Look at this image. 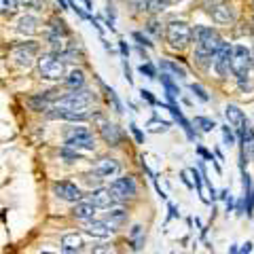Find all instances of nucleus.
Instances as JSON below:
<instances>
[{
	"label": "nucleus",
	"instance_id": "obj_1",
	"mask_svg": "<svg viewBox=\"0 0 254 254\" xmlns=\"http://www.w3.org/2000/svg\"><path fill=\"white\" fill-rule=\"evenodd\" d=\"M193 36H195V60L201 64H208L220 51V47L225 45L218 32L208 26H195Z\"/></svg>",
	"mask_w": 254,
	"mask_h": 254
},
{
	"label": "nucleus",
	"instance_id": "obj_2",
	"mask_svg": "<svg viewBox=\"0 0 254 254\" xmlns=\"http://www.w3.org/2000/svg\"><path fill=\"white\" fill-rule=\"evenodd\" d=\"M93 102V93L89 89H76V91H70L66 95L55 102V108H64V110H72V113H81L87 115V108Z\"/></svg>",
	"mask_w": 254,
	"mask_h": 254
},
{
	"label": "nucleus",
	"instance_id": "obj_3",
	"mask_svg": "<svg viewBox=\"0 0 254 254\" xmlns=\"http://www.w3.org/2000/svg\"><path fill=\"white\" fill-rule=\"evenodd\" d=\"M252 66V53L246 45H235L231 51V64H229V70L233 72V76L240 81V85H244V81H248V72Z\"/></svg>",
	"mask_w": 254,
	"mask_h": 254
},
{
	"label": "nucleus",
	"instance_id": "obj_4",
	"mask_svg": "<svg viewBox=\"0 0 254 254\" xmlns=\"http://www.w3.org/2000/svg\"><path fill=\"white\" fill-rule=\"evenodd\" d=\"M36 66H38V74H41L43 78H47V81H60V78H66V66H64V62L60 60L58 53L38 55Z\"/></svg>",
	"mask_w": 254,
	"mask_h": 254
},
{
	"label": "nucleus",
	"instance_id": "obj_5",
	"mask_svg": "<svg viewBox=\"0 0 254 254\" xmlns=\"http://www.w3.org/2000/svg\"><path fill=\"white\" fill-rule=\"evenodd\" d=\"M64 138H66V148H72V150H76V153H81V150H93L95 148V140H93L91 131L87 129L85 125L68 127L66 133H64Z\"/></svg>",
	"mask_w": 254,
	"mask_h": 254
},
{
	"label": "nucleus",
	"instance_id": "obj_6",
	"mask_svg": "<svg viewBox=\"0 0 254 254\" xmlns=\"http://www.w3.org/2000/svg\"><path fill=\"white\" fill-rule=\"evenodd\" d=\"M165 38H168L170 47H174V49H185V47H189L190 38H193V30H190L187 21L174 19L165 28Z\"/></svg>",
	"mask_w": 254,
	"mask_h": 254
},
{
	"label": "nucleus",
	"instance_id": "obj_7",
	"mask_svg": "<svg viewBox=\"0 0 254 254\" xmlns=\"http://www.w3.org/2000/svg\"><path fill=\"white\" fill-rule=\"evenodd\" d=\"M38 51H41V47H38V43L30 41V43H19L15 45L11 49V55L17 66H23V68H30L32 64H34V60H38Z\"/></svg>",
	"mask_w": 254,
	"mask_h": 254
},
{
	"label": "nucleus",
	"instance_id": "obj_8",
	"mask_svg": "<svg viewBox=\"0 0 254 254\" xmlns=\"http://www.w3.org/2000/svg\"><path fill=\"white\" fill-rule=\"evenodd\" d=\"M110 193H113L115 201H127V199H133L138 193V187H136V180L131 176H121L110 182Z\"/></svg>",
	"mask_w": 254,
	"mask_h": 254
},
{
	"label": "nucleus",
	"instance_id": "obj_9",
	"mask_svg": "<svg viewBox=\"0 0 254 254\" xmlns=\"http://www.w3.org/2000/svg\"><path fill=\"white\" fill-rule=\"evenodd\" d=\"M53 195L58 197V199L62 201H68V203H78L83 199V193H81V189H78L74 182H70V180H58V182H53Z\"/></svg>",
	"mask_w": 254,
	"mask_h": 254
},
{
	"label": "nucleus",
	"instance_id": "obj_10",
	"mask_svg": "<svg viewBox=\"0 0 254 254\" xmlns=\"http://www.w3.org/2000/svg\"><path fill=\"white\" fill-rule=\"evenodd\" d=\"M225 117H227L229 125L235 127V131H237V136H240V138L246 133V129L250 127L248 117H246V115H244V110H242L240 106H235V104H229V106L225 108Z\"/></svg>",
	"mask_w": 254,
	"mask_h": 254
},
{
	"label": "nucleus",
	"instance_id": "obj_11",
	"mask_svg": "<svg viewBox=\"0 0 254 254\" xmlns=\"http://www.w3.org/2000/svg\"><path fill=\"white\" fill-rule=\"evenodd\" d=\"M208 13H210L212 21L220 23V26H225V23H233V21H235V11H233V6H231V4H227V2H216V4H212Z\"/></svg>",
	"mask_w": 254,
	"mask_h": 254
},
{
	"label": "nucleus",
	"instance_id": "obj_12",
	"mask_svg": "<svg viewBox=\"0 0 254 254\" xmlns=\"http://www.w3.org/2000/svg\"><path fill=\"white\" fill-rule=\"evenodd\" d=\"M95 174H100L102 178H115L121 174V163L117 161V159H110V157H102L98 163H95L93 168Z\"/></svg>",
	"mask_w": 254,
	"mask_h": 254
},
{
	"label": "nucleus",
	"instance_id": "obj_13",
	"mask_svg": "<svg viewBox=\"0 0 254 254\" xmlns=\"http://www.w3.org/2000/svg\"><path fill=\"white\" fill-rule=\"evenodd\" d=\"M87 201L93 203L95 208L110 210L115 205V197H113V193H110L108 189H95V190H91V195L87 197Z\"/></svg>",
	"mask_w": 254,
	"mask_h": 254
},
{
	"label": "nucleus",
	"instance_id": "obj_14",
	"mask_svg": "<svg viewBox=\"0 0 254 254\" xmlns=\"http://www.w3.org/2000/svg\"><path fill=\"white\" fill-rule=\"evenodd\" d=\"M115 229L104 220H89L85 222V233L91 237H100V240H106V237L113 235Z\"/></svg>",
	"mask_w": 254,
	"mask_h": 254
},
{
	"label": "nucleus",
	"instance_id": "obj_15",
	"mask_svg": "<svg viewBox=\"0 0 254 254\" xmlns=\"http://www.w3.org/2000/svg\"><path fill=\"white\" fill-rule=\"evenodd\" d=\"M100 136L108 146H119L121 140H123V133H121V129H119V125L108 123V121L100 127Z\"/></svg>",
	"mask_w": 254,
	"mask_h": 254
},
{
	"label": "nucleus",
	"instance_id": "obj_16",
	"mask_svg": "<svg viewBox=\"0 0 254 254\" xmlns=\"http://www.w3.org/2000/svg\"><path fill=\"white\" fill-rule=\"evenodd\" d=\"M231 51H233V47L229 45V43H225L220 47V51L214 55V66H216V72L220 74V76H225L227 72H229V64H231Z\"/></svg>",
	"mask_w": 254,
	"mask_h": 254
},
{
	"label": "nucleus",
	"instance_id": "obj_17",
	"mask_svg": "<svg viewBox=\"0 0 254 254\" xmlns=\"http://www.w3.org/2000/svg\"><path fill=\"white\" fill-rule=\"evenodd\" d=\"M83 237L78 235V233H66L62 237V250L66 252V254H76V252H81L83 250Z\"/></svg>",
	"mask_w": 254,
	"mask_h": 254
},
{
	"label": "nucleus",
	"instance_id": "obj_18",
	"mask_svg": "<svg viewBox=\"0 0 254 254\" xmlns=\"http://www.w3.org/2000/svg\"><path fill=\"white\" fill-rule=\"evenodd\" d=\"M95 205L93 203H89V201H78V203H74V208H72V216L76 218V220H83V222H89V220H93V216H95Z\"/></svg>",
	"mask_w": 254,
	"mask_h": 254
},
{
	"label": "nucleus",
	"instance_id": "obj_19",
	"mask_svg": "<svg viewBox=\"0 0 254 254\" xmlns=\"http://www.w3.org/2000/svg\"><path fill=\"white\" fill-rule=\"evenodd\" d=\"M161 106H165V108H168L170 113L174 115V119H176V121L180 123V127H182V129L187 131L189 140H195V138H197V133L193 131V127H190V123H189L187 119H185V115H182V110H180V106H178V104H161Z\"/></svg>",
	"mask_w": 254,
	"mask_h": 254
},
{
	"label": "nucleus",
	"instance_id": "obj_20",
	"mask_svg": "<svg viewBox=\"0 0 254 254\" xmlns=\"http://www.w3.org/2000/svg\"><path fill=\"white\" fill-rule=\"evenodd\" d=\"M144 240H146V233H144V227L142 225H133L129 229V233H127V242H129L131 250L138 252L142 250V246H144Z\"/></svg>",
	"mask_w": 254,
	"mask_h": 254
},
{
	"label": "nucleus",
	"instance_id": "obj_21",
	"mask_svg": "<svg viewBox=\"0 0 254 254\" xmlns=\"http://www.w3.org/2000/svg\"><path fill=\"white\" fill-rule=\"evenodd\" d=\"M159 68L163 70V74H168L172 78H187V70L174 60H161L159 62Z\"/></svg>",
	"mask_w": 254,
	"mask_h": 254
},
{
	"label": "nucleus",
	"instance_id": "obj_22",
	"mask_svg": "<svg viewBox=\"0 0 254 254\" xmlns=\"http://www.w3.org/2000/svg\"><path fill=\"white\" fill-rule=\"evenodd\" d=\"M17 32L19 34H26V36H32L38 32V19L34 15H21L17 19Z\"/></svg>",
	"mask_w": 254,
	"mask_h": 254
},
{
	"label": "nucleus",
	"instance_id": "obj_23",
	"mask_svg": "<svg viewBox=\"0 0 254 254\" xmlns=\"http://www.w3.org/2000/svg\"><path fill=\"white\" fill-rule=\"evenodd\" d=\"M161 85L165 89V95H168V104H176V100L180 95V87L174 83V78L168 74H161Z\"/></svg>",
	"mask_w": 254,
	"mask_h": 254
},
{
	"label": "nucleus",
	"instance_id": "obj_24",
	"mask_svg": "<svg viewBox=\"0 0 254 254\" xmlns=\"http://www.w3.org/2000/svg\"><path fill=\"white\" fill-rule=\"evenodd\" d=\"M64 81H66L68 89H72V91L83 89V87H85V72H83V70H72V72L64 78Z\"/></svg>",
	"mask_w": 254,
	"mask_h": 254
},
{
	"label": "nucleus",
	"instance_id": "obj_25",
	"mask_svg": "<svg viewBox=\"0 0 254 254\" xmlns=\"http://www.w3.org/2000/svg\"><path fill=\"white\" fill-rule=\"evenodd\" d=\"M142 9L140 11H148V13H161L170 6V0H140L138 2Z\"/></svg>",
	"mask_w": 254,
	"mask_h": 254
},
{
	"label": "nucleus",
	"instance_id": "obj_26",
	"mask_svg": "<svg viewBox=\"0 0 254 254\" xmlns=\"http://www.w3.org/2000/svg\"><path fill=\"white\" fill-rule=\"evenodd\" d=\"M125 220H127V212L123 208H110V212L106 214V220L104 222H108V225L115 229L119 225H123Z\"/></svg>",
	"mask_w": 254,
	"mask_h": 254
},
{
	"label": "nucleus",
	"instance_id": "obj_27",
	"mask_svg": "<svg viewBox=\"0 0 254 254\" xmlns=\"http://www.w3.org/2000/svg\"><path fill=\"white\" fill-rule=\"evenodd\" d=\"M170 123L168 121H161V119H150V121L146 123V129L150 131V133H165L170 129Z\"/></svg>",
	"mask_w": 254,
	"mask_h": 254
},
{
	"label": "nucleus",
	"instance_id": "obj_28",
	"mask_svg": "<svg viewBox=\"0 0 254 254\" xmlns=\"http://www.w3.org/2000/svg\"><path fill=\"white\" fill-rule=\"evenodd\" d=\"M49 26H51V34L60 36V38H64V36L70 34V30L66 28V23H64L62 19H58V17H53V19L49 21Z\"/></svg>",
	"mask_w": 254,
	"mask_h": 254
},
{
	"label": "nucleus",
	"instance_id": "obj_29",
	"mask_svg": "<svg viewBox=\"0 0 254 254\" xmlns=\"http://www.w3.org/2000/svg\"><path fill=\"white\" fill-rule=\"evenodd\" d=\"M17 6H19V0H0V15L11 17V15L17 13Z\"/></svg>",
	"mask_w": 254,
	"mask_h": 254
},
{
	"label": "nucleus",
	"instance_id": "obj_30",
	"mask_svg": "<svg viewBox=\"0 0 254 254\" xmlns=\"http://www.w3.org/2000/svg\"><path fill=\"white\" fill-rule=\"evenodd\" d=\"M102 180H104V178H102L100 174H95V172H87V174H83V182H85L87 187H91L93 190H95V189H100Z\"/></svg>",
	"mask_w": 254,
	"mask_h": 254
},
{
	"label": "nucleus",
	"instance_id": "obj_31",
	"mask_svg": "<svg viewBox=\"0 0 254 254\" xmlns=\"http://www.w3.org/2000/svg\"><path fill=\"white\" fill-rule=\"evenodd\" d=\"M193 123H195L197 127H199V129H201V131H212V129H214V127H216V123H214V121H212V119H210V117H201V115H197Z\"/></svg>",
	"mask_w": 254,
	"mask_h": 254
},
{
	"label": "nucleus",
	"instance_id": "obj_32",
	"mask_svg": "<svg viewBox=\"0 0 254 254\" xmlns=\"http://www.w3.org/2000/svg\"><path fill=\"white\" fill-rule=\"evenodd\" d=\"M190 91H193V95H195V98L199 100V102H210L208 91H205L199 83H190Z\"/></svg>",
	"mask_w": 254,
	"mask_h": 254
},
{
	"label": "nucleus",
	"instance_id": "obj_33",
	"mask_svg": "<svg viewBox=\"0 0 254 254\" xmlns=\"http://www.w3.org/2000/svg\"><path fill=\"white\" fill-rule=\"evenodd\" d=\"M64 159H66L68 163H74V161H83V155L81 153H76V150H72V148H66L64 146L62 148V153H60Z\"/></svg>",
	"mask_w": 254,
	"mask_h": 254
},
{
	"label": "nucleus",
	"instance_id": "obj_34",
	"mask_svg": "<svg viewBox=\"0 0 254 254\" xmlns=\"http://www.w3.org/2000/svg\"><path fill=\"white\" fill-rule=\"evenodd\" d=\"M138 72L140 74H144L146 78H157V68L153 66V64H140V66H138Z\"/></svg>",
	"mask_w": 254,
	"mask_h": 254
},
{
	"label": "nucleus",
	"instance_id": "obj_35",
	"mask_svg": "<svg viewBox=\"0 0 254 254\" xmlns=\"http://www.w3.org/2000/svg\"><path fill=\"white\" fill-rule=\"evenodd\" d=\"M220 129H222V140H225V144L227 146H233L235 144V133H233V129L229 125H222Z\"/></svg>",
	"mask_w": 254,
	"mask_h": 254
},
{
	"label": "nucleus",
	"instance_id": "obj_36",
	"mask_svg": "<svg viewBox=\"0 0 254 254\" xmlns=\"http://www.w3.org/2000/svg\"><path fill=\"white\" fill-rule=\"evenodd\" d=\"M106 91H108V100L113 102V106H115V110L117 113H123V104L119 102V98H117V93H115V89H110V87H106Z\"/></svg>",
	"mask_w": 254,
	"mask_h": 254
},
{
	"label": "nucleus",
	"instance_id": "obj_37",
	"mask_svg": "<svg viewBox=\"0 0 254 254\" xmlns=\"http://www.w3.org/2000/svg\"><path fill=\"white\" fill-rule=\"evenodd\" d=\"M140 98L144 100V102H148L150 106H159V102H157V98L153 95V91H148V89H140Z\"/></svg>",
	"mask_w": 254,
	"mask_h": 254
},
{
	"label": "nucleus",
	"instance_id": "obj_38",
	"mask_svg": "<svg viewBox=\"0 0 254 254\" xmlns=\"http://www.w3.org/2000/svg\"><path fill=\"white\" fill-rule=\"evenodd\" d=\"M91 254H115V250L108 244H98L91 248Z\"/></svg>",
	"mask_w": 254,
	"mask_h": 254
},
{
	"label": "nucleus",
	"instance_id": "obj_39",
	"mask_svg": "<svg viewBox=\"0 0 254 254\" xmlns=\"http://www.w3.org/2000/svg\"><path fill=\"white\" fill-rule=\"evenodd\" d=\"M131 36H133V41H138V45H140V47H148V49L153 47V43H150L148 38H146L144 34H142V32H133Z\"/></svg>",
	"mask_w": 254,
	"mask_h": 254
},
{
	"label": "nucleus",
	"instance_id": "obj_40",
	"mask_svg": "<svg viewBox=\"0 0 254 254\" xmlns=\"http://www.w3.org/2000/svg\"><path fill=\"white\" fill-rule=\"evenodd\" d=\"M129 129H131V133H133V138H136L138 144H144V133L140 131V127H138L136 123H131V125H129Z\"/></svg>",
	"mask_w": 254,
	"mask_h": 254
},
{
	"label": "nucleus",
	"instance_id": "obj_41",
	"mask_svg": "<svg viewBox=\"0 0 254 254\" xmlns=\"http://www.w3.org/2000/svg\"><path fill=\"white\" fill-rule=\"evenodd\" d=\"M19 2L26 6V9H41L43 0H19Z\"/></svg>",
	"mask_w": 254,
	"mask_h": 254
},
{
	"label": "nucleus",
	"instance_id": "obj_42",
	"mask_svg": "<svg viewBox=\"0 0 254 254\" xmlns=\"http://www.w3.org/2000/svg\"><path fill=\"white\" fill-rule=\"evenodd\" d=\"M146 30L150 32V34H155V36H159V34H161V28H159V21H155V19L148 23V26H146Z\"/></svg>",
	"mask_w": 254,
	"mask_h": 254
},
{
	"label": "nucleus",
	"instance_id": "obj_43",
	"mask_svg": "<svg viewBox=\"0 0 254 254\" xmlns=\"http://www.w3.org/2000/svg\"><path fill=\"white\" fill-rule=\"evenodd\" d=\"M180 178H182V182H185V185L189 187V189H195V185H193V180L189 178V170H182L180 172Z\"/></svg>",
	"mask_w": 254,
	"mask_h": 254
},
{
	"label": "nucleus",
	"instance_id": "obj_44",
	"mask_svg": "<svg viewBox=\"0 0 254 254\" xmlns=\"http://www.w3.org/2000/svg\"><path fill=\"white\" fill-rule=\"evenodd\" d=\"M197 153H199V155H201L203 159H208V161H214V155L210 153V150H205V148H203L201 144H199V146H197Z\"/></svg>",
	"mask_w": 254,
	"mask_h": 254
},
{
	"label": "nucleus",
	"instance_id": "obj_45",
	"mask_svg": "<svg viewBox=\"0 0 254 254\" xmlns=\"http://www.w3.org/2000/svg\"><path fill=\"white\" fill-rule=\"evenodd\" d=\"M252 252V242H246L244 246H240V250H237V254H250Z\"/></svg>",
	"mask_w": 254,
	"mask_h": 254
},
{
	"label": "nucleus",
	"instance_id": "obj_46",
	"mask_svg": "<svg viewBox=\"0 0 254 254\" xmlns=\"http://www.w3.org/2000/svg\"><path fill=\"white\" fill-rule=\"evenodd\" d=\"M168 212H170V214H168V220H170V218H176V216H178V212H176V205H174V203H168Z\"/></svg>",
	"mask_w": 254,
	"mask_h": 254
},
{
	"label": "nucleus",
	"instance_id": "obj_47",
	"mask_svg": "<svg viewBox=\"0 0 254 254\" xmlns=\"http://www.w3.org/2000/svg\"><path fill=\"white\" fill-rule=\"evenodd\" d=\"M119 49H121V55H123V58L127 60V55H129V47H127V45L121 41V43H119Z\"/></svg>",
	"mask_w": 254,
	"mask_h": 254
},
{
	"label": "nucleus",
	"instance_id": "obj_48",
	"mask_svg": "<svg viewBox=\"0 0 254 254\" xmlns=\"http://www.w3.org/2000/svg\"><path fill=\"white\" fill-rule=\"evenodd\" d=\"M229 195H231V193H229V189H222V190H220V193H218V199H222V201H227V199H229Z\"/></svg>",
	"mask_w": 254,
	"mask_h": 254
},
{
	"label": "nucleus",
	"instance_id": "obj_49",
	"mask_svg": "<svg viewBox=\"0 0 254 254\" xmlns=\"http://www.w3.org/2000/svg\"><path fill=\"white\" fill-rule=\"evenodd\" d=\"M227 212H233V195H229L227 199Z\"/></svg>",
	"mask_w": 254,
	"mask_h": 254
},
{
	"label": "nucleus",
	"instance_id": "obj_50",
	"mask_svg": "<svg viewBox=\"0 0 254 254\" xmlns=\"http://www.w3.org/2000/svg\"><path fill=\"white\" fill-rule=\"evenodd\" d=\"M58 4L62 6V9H64V11H66V9H68V6H70V4L66 2V0H58Z\"/></svg>",
	"mask_w": 254,
	"mask_h": 254
},
{
	"label": "nucleus",
	"instance_id": "obj_51",
	"mask_svg": "<svg viewBox=\"0 0 254 254\" xmlns=\"http://www.w3.org/2000/svg\"><path fill=\"white\" fill-rule=\"evenodd\" d=\"M41 254H55V252H41Z\"/></svg>",
	"mask_w": 254,
	"mask_h": 254
},
{
	"label": "nucleus",
	"instance_id": "obj_52",
	"mask_svg": "<svg viewBox=\"0 0 254 254\" xmlns=\"http://www.w3.org/2000/svg\"><path fill=\"white\" fill-rule=\"evenodd\" d=\"M252 64H254V53H252Z\"/></svg>",
	"mask_w": 254,
	"mask_h": 254
}]
</instances>
